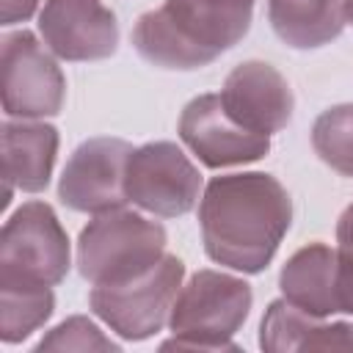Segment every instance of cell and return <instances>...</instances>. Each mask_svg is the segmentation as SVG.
<instances>
[{"label":"cell","instance_id":"cell-1","mask_svg":"<svg viewBox=\"0 0 353 353\" xmlns=\"http://www.w3.org/2000/svg\"><path fill=\"white\" fill-rule=\"evenodd\" d=\"M292 223L287 188L262 171L212 176L199 201L204 254L240 273H262Z\"/></svg>","mask_w":353,"mask_h":353},{"label":"cell","instance_id":"cell-2","mask_svg":"<svg viewBox=\"0 0 353 353\" xmlns=\"http://www.w3.org/2000/svg\"><path fill=\"white\" fill-rule=\"evenodd\" d=\"M254 0H163L138 17L132 47L160 69H201L251 28Z\"/></svg>","mask_w":353,"mask_h":353},{"label":"cell","instance_id":"cell-3","mask_svg":"<svg viewBox=\"0 0 353 353\" xmlns=\"http://www.w3.org/2000/svg\"><path fill=\"white\" fill-rule=\"evenodd\" d=\"M254 303L251 284L221 270H199L182 284L168 328L171 339L163 347L190 350H237L232 336L248 320Z\"/></svg>","mask_w":353,"mask_h":353},{"label":"cell","instance_id":"cell-4","mask_svg":"<svg viewBox=\"0 0 353 353\" xmlns=\"http://www.w3.org/2000/svg\"><path fill=\"white\" fill-rule=\"evenodd\" d=\"M165 229L132 210L94 215L77 237V270L85 281L121 284L152 270L165 256Z\"/></svg>","mask_w":353,"mask_h":353},{"label":"cell","instance_id":"cell-5","mask_svg":"<svg viewBox=\"0 0 353 353\" xmlns=\"http://www.w3.org/2000/svg\"><path fill=\"white\" fill-rule=\"evenodd\" d=\"M182 279L185 262L165 254L152 270L130 281L97 284L88 292V306L121 339L143 342L168 323L174 301L182 290Z\"/></svg>","mask_w":353,"mask_h":353},{"label":"cell","instance_id":"cell-6","mask_svg":"<svg viewBox=\"0 0 353 353\" xmlns=\"http://www.w3.org/2000/svg\"><path fill=\"white\" fill-rule=\"evenodd\" d=\"M72 265L69 237L47 201H25L0 234V284L55 287Z\"/></svg>","mask_w":353,"mask_h":353},{"label":"cell","instance_id":"cell-7","mask_svg":"<svg viewBox=\"0 0 353 353\" xmlns=\"http://www.w3.org/2000/svg\"><path fill=\"white\" fill-rule=\"evenodd\" d=\"M124 188L127 199L143 212L179 218L196 207L201 174L176 143L152 141L132 149L127 160Z\"/></svg>","mask_w":353,"mask_h":353},{"label":"cell","instance_id":"cell-8","mask_svg":"<svg viewBox=\"0 0 353 353\" xmlns=\"http://www.w3.org/2000/svg\"><path fill=\"white\" fill-rule=\"evenodd\" d=\"M66 99V77L30 30L3 36V110L8 119L58 116Z\"/></svg>","mask_w":353,"mask_h":353},{"label":"cell","instance_id":"cell-9","mask_svg":"<svg viewBox=\"0 0 353 353\" xmlns=\"http://www.w3.org/2000/svg\"><path fill=\"white\" fill-rule=\"evenodd\" d=\"M132 143L121 138H88L83 141L63 165L58 179V199L74 212H108L124 207L127 188V160Z\"/></svg>","mask_w":353,"mask_h":353},{"label":"cell","instance_id":"cell-10","mask_svg":"<svg viewBox=\"0 0 353 353\" xmlns=\"http://www.w3.org/2000/svg\"><path fill=\"white\" fill-rule=\"evenodd\" d=\"M179 138L207 168L245 165L270 152V135H259L237 124L226 113L221 94L193 97L182 108Z\"/></svg>","mask_w":353,"mask_h":353},{"label":"cell","instance_id":"cell-11","mask_svg":"<svg viewBox=\"0 0 353 353\" xmlns=\"http://www.w3.org/2000/svg\"><path fill=\"white\" fill-rule=\"evenodd\" d=\"M39 33L61 61H102L119 47L116 14L102 0H44Z\"/></svg>","mask_w":353,"mask_h":353},{"label":"cell","instance_id":"cell-12","mask_svg":"<svg viewBox=\"0 0 353 353\" xmlns=\"http://www.w3.org/2000/svg\"><path fill=\"white\" fill-rule=\"evenodd\" d=\"M221 102L237 124L259 135H273L284 130L295 108L290 83L276 66L265 61L237 63L223 80Z\"/></svg>","mask_w":353,"mask_h":353},{"label":"cell","instance_id":"cell-13","mask_svg":"<svg viewBox=\"0 0 353 353\" xmlns=\"http://www.w3.org/2000/svg\"><path fill=\"white\" fill-rule=\"evenodd\" d=\"M58 154V130L44 121H6L3 124V179L6 199L11 201L14 188L22 193H41L50 185Z\"/></svg>","mask_w":353,"mask_h":353},{"label":"cell","instance_id":"cell-14","mask_svg":"<svg viewBox=\"0 0 353 353\" xmlns=\"http://www.w3.org/2000/svg\"><path fill=\"white\" fill-rule=\"evenodd\" d=\"M281 298L314 317H331L342 312L336 284V251L325 243H309L298 248L279 273Z\"/></svg>","mask_w":353,"mask_h":353},{"label":"cell","instance_id":"cell-15","mask_svg":"<svg viewBox=\"0 0 353 353\" xmlns=\"http://www.w3.org/2000/svg\"><path fill=\"white\" fill-rule=\"evenodd\" d=\"M259 347L268 353L287 350H353V323H323L287 298L270 301L259 323Z\"/></svg>","mask_w":353,"mask_h":353},{"label":"cell","instance_id":"cell-16","mask_svg":"<svg viewBox=\"0 0 353 353\" xmlns=\"http://www.w3.org/2000/svg\"><path fill=\"white\" fill-rule=\"evenodd\" d=\"M347 0H268V22L273 33L295 50H317L331 44L347 17Z\"/></svg>","mask_w":353,"mask_h":353},{"label":"cell","instance_id":"cell-17","mask_svg":"<svg viewBox=\"0 0 353 353\" xmlns=\"http://www.w3.org/2000/svg\"><path fill=\"white\" fill-rule=\"evenodd\" d=\"M55 309L52 287L0 284V339L17 345L41 328Z\"/></svg>","mask_w":353,"mask_h":353},{"label":"cell","instance_id":"cell-18","mask_svg":"<svg viewBox=\"0 0 353 353\" xmlns=\"http://www.w3.org/2000/svg\"><path fill=\"white\" fill-rule=\"evenodd\" d=\"M317 157L342 176H353V102L323 110L312 124Z\"/></svg>","mask_w":353,"mask_h":353},{"label":"cell","instance_id":"cell-19","mask_svg":"<svg viewBox=\"0 0 353 353\" xmlns=\"http://www.w3.org/2000/svg\"><path fill=\"white\" fill-rule=\"evenodd\" d=\"M36 350H119V342L105 336L88 317L74 314L41 336Z\"/></svg>","mask_w":353,"mask_h":353},{"label":"cell","instance_id":"cell-20","mask_svg":"<svg viewBox=\"0 0 353 353\" xmlns=\"http://www.w3.org/2000/svg\"><path fill=\"white\" fill-rule=\"evenodd\" d=\"M336 284L342 312L353 314V204L336 221Z\"/></svg>","mask_w":353,"mask_h":353},{"label":"cell","instance_id":"cell-21","mask_svg":"<svg viewBox=\"0 0 353 353\" xmlns=\"http://www.w3.org/2000/svg\"><path fill=\"white\" fill-rule=\"evenodd\" d=\"M39 0H3V11H0V19L3 25H17V22H25L33 17Z\"/></svg>","mask_w":353,"mask_h":353},{"label":"cell","instance_id":"cell-22","mask_svg":"<svg viewBox=\"0 0 353 353\" xmlns=\"http://www.w3.org/2000/svg\"><path fill=\"white\" fill-rule=\"evenodd\" d=\"M345 17H347V22L353 25V0H347V3H345Z\"/></svg>","mask_w":353,"mask_h":353}]
</instances>
